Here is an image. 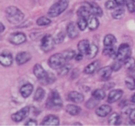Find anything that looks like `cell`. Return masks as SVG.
Returning <instances> with one entry per match:
<instances>
[{
  "label": "cell",
  "instance_id": "4316f807",
  "mask_svg": "<svg viewBox=\"0 0 135 126\" xmlns=\"http://www.w3.org/2000/svg\"><path fill=\"white\" fill-rule=\"evenodd\" d=\"M45 96V90L42 88V87H38L37 90L35 92V95H34V100L35 101H41L43 100Z\"/></svg>",
  "mask_w": 135,
  "mask_h": 126
},
{
  "label": "cell",
  "instance_id": "d6986e66",
  "mask_svg": "<svg viewBox=\"0 0 135 126\" xmlns=\"http://www.w3.org/2000/svg\"><path fill=\"white\" fill-rule=\"evenodd\" d=\"M20 94L23 98H28V97L31 95L32 91H33V86L31 84L28 83V84H25L23 85L20 89Z\"/></svg>",
  "mask_w": 135,
  "mask_h": 126
},
{
  "label": "cell",
  "instance_id": "ab89813d",
  "mask_svg": "<svg viewBox=\"0 0 135 126\" xmlns=\"http://www.w3.org/2000/svg\"><path fill=\"white\" fill-rule=\"evenodd\" d=\"M117 4H116L115 1H112V0H108V1L106 2L105 4V7H107L108 9H113L117 7Z\"/></svg>",
  "mask_w": 135,
  "mask_h": 126
},
{
  "label": "cell",
  "instance_id": "603a6c76",
  "mask_svg": "<svg viewBox=\"0 0 135 126\" xmlns=\"http://www.w3.org/2000/svg\"><path fill=\"white\" fill-rule=\"evenodd\" d=\"M65 110L67 113H69L70 115H78L81 112V108L76 105H73V104H69L66 106Z\"/></svg>",
  "mask_w": 135,
  "mask_h": 126
},
{
  "label": "cell",
  "instance_id": "b9f144b4",
  "mask_svg": "<svg viewBox=\"0 0 135 126\" xmlns=\"http://www.w3.org/2000/svg\"><path fill=\"white\" fill-rule=\"evenodd\" d=\"M121 61H119L118 60V62H115L111 66V68H112V70L113 71H118V70H119L120 69V67H121Z\"/></svg>",
  "mask_w": 135,
  "mask_h": 126
},
{
  "label": "cell",
  "instance_id": "6da1fadb",
  "mask_svg": "<svg viewBox=\"0 0 135 126\" xmlns=\"http://www.w3.org/2000/svg\"><path fill=\"white\" fill-rule=\"evenodd\" d=\"M6 18L11 24H18L23 20L24 14L17 7L10 6L6 8Z\"/></svg>",
  "mask_w": 135,
  "mask_h": 126
},
{
  "label": "cell",
  "instance_id": "e575fe53",
  "mask_svg": "<svg viewBox=\"0 0 135 126\" xmlns=\"http://www.w3.org/2000/svg\"><path fill=\"white\" fill-rule=\"evenodd\" d=\"M77 27H78V29L80 30H85V28L87 27L86 18L80 17V18H79V20H78V21H77Z\"/></svg>",
  "mask_w": 135,
  "mask_h": 126
},
{
  "label": "cell",
  "instance_id": "74e56055",
  "mask_svg": "<svg viewBox=\"0 0 135 126\" xmlns=\"http://www.w3.org/2000/svg\"><path fill=\"white\" fill-rule=\"evenodd\" d=\"M98 100H97V99H95L94 97H93V99H91V100H89L87 101L85 106L88 109H93L98 105Z\"/></svg>",
  "mask_w": 135,
  "mask_h": 126
},
{
  "label": "cell",
  "instance_id": "c3c4849f",
  "mask_svg": "<svg viewBox=\"0 0 135 126\" xmlns=\"http://www.w3.org/2000/svg\"><path fill=\"white\" fill-rule=\"evenodd\" d=\"M132 102L135 103V94L132 95Z\"/></svg>",
  "mask_w": 135,
  "mask_h": 126
},
{
  "label": "cell",
  "instance_id": "7c38bea8",
  "mask_svg": "<svg viewBox=\"0 0 135 126\" xmlns=\"http://www.w3.org/2000/svg\"><path fill=\"white\" fill-rule=\"evenodd\" d=\"M77 15L82 18H88L91 16V10H90V4L89 3H85L82 7H79V9L77 10Z\"/></svg>",
  "mask_w": 135,
  "mask_h": 126
},
{
  "label": "cell",
  "instance_id": "7dc6e473",
  "mask_svg": "<svg viewBox=\"0 0 135 126\" xmlns=\"http://www.w3.org/2000/svg\"><path fill=\"white\" fill-rule=\"evenodd\" d=\"M4 30H5V26H4L3 23H1V22H0V33H1V32H3Z\"/></svg>",
  "mask_w": 135,
  "mask_h": 126
},
{
  "label": "cell",
  "instance_id": "83f0119b",
  "mask_svg": "<svg viewBox=\"0 0 135 126\" xmlns=\"http://www.w3.org/2000/svg\"><path fill=\"white\" fill-rule=\"evenodd\" d=\"M98 46H97L96 44H94V43H92V44H90V46H89V49H88V52H87V56L89 57V58H94V57H96V55L98 54Z\"/></svg>",
  "mask_w": 135,
  "mask_h": 126
},
{
  "label": "cell",
  "instance_id": "bcb514c9",
  "mask_svg": "<svg viewBox=\"0 0 135 126\" xmlns=\"http://www.w3.org/2000/svg\"><path fill=\"white\" fill-rule=\"evenodd\" d=\"M118 6H122L125 3V0H114Z\"/></svg>",
  "mask_w": 135,
  "mask_h": 126
},
{
  "label": "cell",
  "instance_id": "30bf717a",
  "mask_svg": "<svg viewBox=\"0 0 135 126\" xmlns=\"http://www.w3.org/2000/svg\"><path fill=\"white\" fill-rule=\"evenodd\" d=\"M31 59V54L28 52H21L18 53L16 56V62L18 66H22V64L28 63V61Z\"/></svg>",
  "mask_w": 135,
  "mask_h": 126
},
{
  "label": "cell",
  "instance_id": "d590c367",
  "mask_svg": "<svg viewBox=\"0 0 135 126\" xmlns=\"http://www.w3.org/2000/svg\"><path fill=\"white\" fill-rule=\"evenodd\" d=\"M70 69H71V66L70 64H64L62 67L59 68L58 75L59 76H65L67 73H69Z\"/></svg>",
  "mask_w": 135,
  "mask_h": 126
},
{
  "label": "cell",
  "instance_id": "cb8c5ba5",
  "mask_svg": "<svg viewBox=\"0 0 135 126\" xmlns=\"http://www.w3.org/2000/svg\"><path fill=\"white\" fill-rule=\"evenodd\" d=\"M121 123L120 115L117 112L112 113L110 117L108 118V124L109 125H119Z\"/></svg>",
  "mask_w": 135,
  "mask_h": 126
},
{
  "label": "cell",
  "instance_id": "1f68e13d",
  "mask_svg": "<svg viewBox=\"0 0 135 126\" xmlns=\"http://www.w3.org/2000/svg\"><path fill=\"white\" fill-rule=\"evenodd\" d=\"M103 54L109 57H117V53H116V51L114 50V48L112 46L106 47L103 50Z\"/></svg>",
  "mask_w": 135,
  "mask_h": 126
},
{
  "label": "cell",
  "instance_id": "f546056e",
  "mask_svg": "<svg viewBox=\"0 0 135 126\" xmlns=\"http://www.w3.org/2000/svg\"><path fill=\"white\" fill-rule=\"evenodd\" d=\"M92 96L94 97L95 99H97V100H103V99H105L106 93L103 89H96V90L92 93Z\"/></svg>",
  "mask_w": 135,
  "mask_h": 126
},
{
  "label": "cell",
  "instance_id": "44dd1931",
  "mask_svg": "<svg viewBox=\"0 0 135 126\" xmlns=\"http://www.w3.org/2000/svg\"><path fill=\"white\" fill-rule=\"evenodd\" d=\"M112 68L111 66H106V67H103L98 71V75L100 76V77L104 80H107L111 76L112 74Z\"/></svg>",
  "mask_w": 135,
  "mask_h": 126
},
{
  "label": "cell",
  "instance_id": "4fadbf2b",
  "mask_svg": "<svg viewBox=\"0 0 135 126\" xmlns=\"http://www.w3.org/2000/svg\"><path fill=\"white\" fill-rule=\"evenodd\" d=\"M67 99L72 102H75V103H81L83 102L85 100V97L83 94L77 92V91H71V92L68 93L67 95Z\"/></svg>",
  "mask_w": 135,
  "mask_h": 126
},
{
  "label": "cell",
  "instance_id": "5bb4252c",
  "mask_svg": "<svg viewBox=\"0 0 135 126\" xmlns=\"http://www.w3.org/2000/svg\"><path fill=\"white\" fill-rule=\"evenodd\" d=\"M122 95H123L122 90H120V89H114V90L110 91V93L108 94V101L109 103L116 102V101L120 100V98L122 97Z\"/></svg>",
  "mask_w": 135,
  "mask_h": 126
},
{
  "label": "cell",
  "instance_id": "3957f363",
  "mask_svg": "<svg viewBox=\"0 0 135 126\" xmlns=\"http://www.w3.org/2000/svg\"><path fill=\"white\" fill-rule=\"evenodd\" d=\"M68 5H69L68 0H59L50 7L48 11V16L51 18H56L67 8Z\"/></svg>",
  "mask_w": 135,
  "mask_h": 126
},
{
  "label": "cell",
  "instance_id": "7bdbcfd3",
  "mask_svg": "<svg viewBox=\"0 0 135 126\" xmlns=\"http://www.w3.org/2000/svg\"><path fill=\"white\" fill-rule=\"evenodd\" d=\"M38 124V123H37V121H35V120H28V121L27 122V123H25V125L26 126H35V125H37Z\"/></svg>",
  "mask_w": 135,
  "mask_h": 126
},
{
  "label": "cell",
  "instance_id": "f1b7e54d",
  "mask_svg": "<svg viewBox=\"0 0 135 126\" xmlns=\"http://www.w3.org/2000/svg\"><path fill=\"white\" fill-rule=\"evenodd\" d=\"M125 84H126L127 87L130 90H134L135 89V77L134 76H128L125 79Z\"/></svg>",
  "mask_w": 135,
  "mask_h": 126
},
{
  "label": "cell",
  "instance_id": "e0dca14e",
  "mask_svg": "<svg viewBox=\"0 0 135 126\" xmlns=\"http://www.w3.org/2000/svg\"><path fill=\"white\" fill-rule=\"evenodd\" d=\"M13 64V58L10 53H1L0 54V64L3 66H10Z\"/></svg>",
  "mask_w": 135,
  "mask_h": 126
},
{
  "label": "cell",
  "instance_id": "f907efd6",
  "mask_svg": "<svg viewBox=\"0 0 135 126\" xmlns=\"http://www.w3.org/2000/svg\"><path fill=\"white\" fill-rule=\"evenodd\" d=\"M132 1H133V2H135V0H132Z\"/></svg>",
  "mask_w": 135,
  "mask_h": 126
},
{
  "label": "cell",
  "instance_id": "ba28073f",
  "mask_svg": "<svg viewBox=\"0 0 135 126\" xmlns=\"http://www.w3.org/2000/svg\"><path fill=\"white\" fill-rule=\"evenodd\" d=\"M28 113H30V108L28 107H24L20 110H18V111L15 112L14 114H12L11 118L16 123H20V122L23 121L26 117H28Z\"/></svg>",
  "mask_w": 135,
  "mask_h": 126
},
{
  "label": "cell",
  "instance_id": "8d00e7d4",
  "mask_svg": "<svg viewBox=\"0 0 135 126\" xmlns=\"http://www.w3.org/2000/svg\"><path fill=\"white\" fill-rule=\"evenodd\" d=\"M123 16H124V10H123L122 8L116 9V10L112 13V17H113V18H115V20H119V18H121Z\"/></svg>",
  "mask_w": 135,
  "mask_h": 126
},
{
  "label": "cell",
  "instance_id": "d4e9b609",
  "mask_svg": "<svg viewBox=\"0 0 135 126\" xmlns=\"http://www.w3.org/2000/svg\"><path fill=\"white\" fill-rule=\"evenodd\" d=\"M117 40H116L115 36L112 35V34H108V35L105 36L104 38V45L106 47H109V46H113L116 43Z\"/></svg>",
  "mask_w": 135,
  "mask_h": 126
},
{
  "label": "cell",
  "instance_id": "ffe728a7",
  "mask_svg": "<svg viewBox=\"0 0 135 126\" xmlns=\"http://www.w3.org/2000/svg\"><path fill=\"white\" fill-rule=\"evenodd\" d=\"M99 26V21L97 18V16L94 15H91L88 18H87V27L89 28V30H95L98 28Z\"/></svg>",
  "mask_w": 135,
  "mask_h": 126
},
{
  "label": "cell",
  "instance_id": "277c9868",
  "mask_svg": "<svg viewBox=\"0 0 135 126\" xmlns=\"http://www.w3.org/2000/svg\"><path fill=\"white\" fill-rule=\"evenodd\" d=\"M66 62L67 61L64 58V54L62 53H55V54L52 55L50 57V59H49L48 64L50 66V67H52V69H59L62 66H64Z\"/></svg>",
  "mask_w": 135,
  "mask_h": 126
},
{
  "label": "cell",
  "instance_id": "9a60e30c",
  "mask_svg": "<svg viewBox=\"0 0 135 126\" xmlns=\"http://www.w3.org/2000/svg\"><path fill=\"white\" fill-rule=\"evenodd\" d=\"M112 109L109 105H107V104H104V105H101L99 106L98 109L96 110V114L99 117H106L108 116V114L111 112Z\"/></svg>",
  "mask_w": 135,
  "mask_h": 126
},
{
  "label": "cell",
  "instance_id": "4dcf8cb0",
  "mask_svg": "<svg viewBox=\"0 0 135 126\" xmlns=\"http://www.w3.org/2000/svg\"><path fill=\"white\" fill-rule=\"evenodd\" d=\"M124 64L126 66V68H128L129 70H132L135 67V59L132 57H129L124 61Z\"/></svg>",
  "mask_w": 135,
  "mask_h": 126
},
{
  "label": "cell",
  "instance_id": "484cf974",
  "mask_svg": "<svg viewBox=\"0 0 135 126\" xmlns=\"http://www.w3.org/2000/svg\"><path fill=\"white\" fill-rule=\"evenodd\" d=\"M90 10H91V14L94 15V16H97V17H101L102 14H103L102 9L100 8L98 6L94 5V4H90Z\"/></svg>",
  "mask_w": 135,
  "mask_h": 126
},
{
  "label": "cell",
  "instance_id": "f6af8a7d",
  "mask_svg": "<svg viewBox=\"0 0 135 126\" xmlns=\"http://www.w3.org/2000/svg\"><path fill=\"white\" fill-rule=\"evenodd\" d=\"M130 117H131V120H134L135 119V109H132V111L130 113Z\"/></svg>",
  "mask_w": 135,
  "mask_h": 126
},
{
  "label": "cell",
  "instance_id": "52a82bcc",
  "mask_svg": "<svg viewBox=\"0 0 135 126\" xmlns=\"http://www.w3.org/2000/svg\"><path fill=\"white\" fill-rule=\"evenodd\" d=\"M27 41V37L23 32H15L9 37V41L15 45H20Z\"/></svg>",
  "mask_w": 135,
  "mask_h": 126
},
{
  "label": "cell",
  "instance_id": "9c48e42d",
  "mask_svg": "<svg viewBox=\"0 0 135 126\" xmlns=\"http://www.w3.org/2000/svg\"><path fill=\"white\" fill-rule=\"evenodd\" d=\"M33 73L36 77H37L41 82H44L45 78L47 77V75H48V73L43 69V67L40 64H37L34 66Z\"/></svg>",
  "mask_w": 135,
  "mask_h": 126
},
{
  "label": "cell",
  "instance_id": "8fae6325",
  "mask_svg": "<svg viewBox=\"0 0 135 126\" xmlns=\"http://www.w3.org/2000/svg\"><path fill=\"white\" fill-rule=\"evenodd\" d=\"M60 123V120L55 115H48L43 119L41 124L43 126H57Z\"/></svg>",
  "mask_w": 135,
  "mask_h": 126
},
{
  "label": "cell",
  "instance_id": "ee69618b",
  "mask_svg": "<svg viewBox=\"0 0 135 126\" xmlns=\"http://www.w3.org/2000/svg\"><path fill=\"white\" fill-rule=\"evenodd\" d=\"M75 59L76 61H80V60H82L83 59V53H78V54H76L75 55Z\"/></svg>",
  "mask_w": 135,
  "mask_h": 126
},
{
  "label": "cell",
  "instance_id": "7a4b0ae2",
  "mask_svg": "<svg viewBox=\"0 0 135 126\" xmlns=\"http://www.w3.org/2000/svg\"><path fill=\"white\" fill-rule=\"evenodd\" d=\"M47 109H50V110H60L62 107V101L61 99L60 95L57 91H52L49 95L48 99H47L46 104H45Z\"/></svg>",
  "mask_w": 135,
  "mask_h": 126
},
{
  "label": "cell",
  "instance_id": "7402d4cb",
  "mask_svg": "<svg viewBox=\"0 0 135 126\" xmlns=\"http://www.w3.org/2000/svg\"><path fill=\"white\" fill-rule=\"evenodd\" d=\"M89 46H90V43H89V41L87 40H82L77 44V48H78L79 53H83V54H85V53L86 54L87 52H88Z\"/></svg>",
  "mask_w": 135,
  "mask_h": 126
},
{
  "label": "cell",
  "instance_id": "60d3db41",
  "mask_svg": "<svg viewBox=\"0 0 135 126\" xmlns=\"http://www.w3.org/2000/svg\"><path fill=\"white\" fill-rule=\"evenodd\" d=\"M64 32H60V33H58L57 34V37L55 38V41H56V43H62V41H64Z\"/></svg>",
  "mask_w": 135,
  "mask_h": 126
},
{
  "label": "cell",
  "instance_id": "8992f818",
  "mask_svg": "<svg viewBox=\"0 0 135 126\" xmlns=\"http://www.w3.org/2000/svg\"><path fill=\"white\" fill-rule=\"evenodd\" d=\"M55 40L52 38V35H45L43 36V38L41 39V50L45 53L52 51L55 46Z\"/></svg>",
  "mask_w": 135,
  "mask_h": 126
},
{
  "label": "cell",
  "instance_id": "ac0fdd59",
  "mask_svg": "<svg viewBox=\"0 0 135 126\" xmlns=\"http://www.w3.org/2000/svg\"><path fill=\"white\" fill-rule=\"evenodd\" d=\"M98 66H99V61H94V62H92L91 64H87L85 66V69H84V73L87 74V75L94 74L98 69Z\"/></svg>",
  "mask_w": 135,
  "mask_h": 126
},
{
  "label": "cell",
  "instance_id": "681fc988",
  "mask_svg": "<svg viewBox=\"0 0 135 126\" xmlns=\"http://www.w3.org/2000/svg\"><path fill=\"white\" fill-rule=\"evenodd\" d=\"M74 125H81V123H75Z\"/></svg>",
  "mask_w": 135,
  "mask_h": 126
},
{
  "label": "cell",
  "instance_id": "d6a6232c",
  "mask_svg": "<svg viewBox=\"0 0 135 126\" xmlns=\"http://www.w3.org/2000/svg\"><path fill=\"white\" fill-rule=\"evenodd\" d=\"M51 22L52 21H51L50 18H46V17H41V18H39L37 20L36 23L39 26H47V25H50Z\"/></svg>",
  "mask_w": 135,
  "mask_h": 126
},
{
  "label": "cell",
  "instance_id": "5b68a950",
  "mask_svg": "<svg viewBox=\"0 0 135 126\" xmlns=\"http://www.w3.org/2000/svg\"><path fill=\"white\" fill-rule=\"evenodd\" d=\"M132 54V49L127 43H122L120 46L119 47V51L117 52V57L116 58L119 61L124 62L127 58L131 56Z\"/></svg>",
  "mask_w": 135,
  "mask_h": 126
},
{
  "label": "cell",
  "instance_id": "2e32d148",
  "mask_svg": "<svg viewBox=\"0 0 135 126\" xmlns=\"http://www.w3.org/2000/svg\"><path fill=\"white\" fill-rule=\"evenodd\" d=\"M78 27H76L75 23L74 22H70L67 25V28H66V30H67V34L71 39H75L76 37H78Z\"/></svg>",
  "mask_w": 135,
  "mask_h": 126
},
{
  "label": "cell",
  "instance_id": "f35d334b",
  "mask_svg": "<svg viewBox=\"0 0 135 126\" xmlns=\"http://www.w3.org/2000/svg\"><path fill=\"white\" fill-rule=\"evenodd\" d=\"M126 6H127V9H128L130 13L135 12V5L133 3V1H132V0H131V1H127Z\"/></svg>",
  "mask_w": 135,
  "mask_h": 126
},
{
  "label": "cell",
  "instance_id": "836d02e7",
  "mask_svg": "<svg viewBox=\"0 0 135 126\" xmlns=\"http://www.w3.org/2000/svg\"><path fill=\"white\" fill-rule=\"evenodd\" d=\"M62 54H64V58L66 59V61H70V60H72L73 58H75V52L74 51V50H66V51H64V53H62Z\"/></svg>",
  "mask_w": 135,
  "mask_h": 126
}]
</instances>
